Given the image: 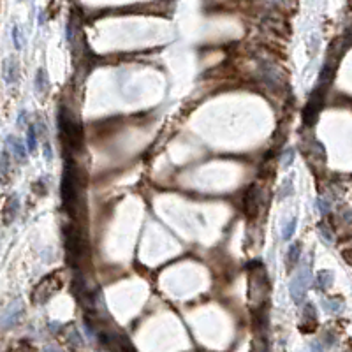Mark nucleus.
I'll list each match as a JSON object with an SVG mask.
<instances>
[{
  "mask_svg": "<svg viewBox=\"0 0 352 352\" xmlns=\"http://www.w3.org/2000/svg\"><path fill=\"white\" fill-rule=\"evenodd\" d=\"M64 240H66V252L69 257V263L78 268L79 264L87 259L88 254V242L87 236L78 225L69 224L64 227Z\"/></svg>",
  "mask_w": 352,
  "mask_h": 352,
  "instance_id": "obj_1",
  "label": "nucleus"
},
{
  "mask_svg": "<svg viewBox=\"0 0 352 352\" xmlns=\"http://www.w3.org/2000/svg\"><path fill=\"white\" fill-rule=\"evenodd\" d=\"M250 266H254V268L248 273V298L257 308L266 303V298H268L269 292V278L259 261L252 263Z\"/></svg>",
  "mask_w": 352,
  "mask_h": 352,
  "instance_id": "obj_2",
  "label": "nucleus"
},
{
  "mask_svg": "<svg viewBox=\"0 0 352 352\" xmlns=\"http://www.w3.org/2000/svg\"><path fill=\"white\" fill-rule=\"evenodd\" d=\"M60 196H62V208L67 213H74L76 206H78L79 199V180H78V171L72 164H67L62 175V183H60Z\"/></svg>",
  "mask_w": 352,
  "mask_h": 352,
  "instance_id": "obj_3",
  "label": "nucleus"
},
{
  "mask_svg": "<svg viewBox=\"0 0 352 352\" xmlns=\"http://www.w3.org/2000/svg\"><path fill=\"white\" fill-rule=\"evenodd\" d=\"M57 123L67 145L72 150H81V146H83V127H81V122L67 108L62 106Z\"/></svg>",
  "mask_w": 352,
  "mask_h": 352,
  "instance_id": "obj_4",
  "label": "nucleus"
},
{
  "mask_svg": "<svg viewBox=\"0 0 352 352\" xmlns=\"http://www.w3.org/2000/svg\"><path fill=\"white\" fill-rule=\"evenodd\" d=\"M308 286H310V269H308L307 264H303L301 268L298 269V273L294 275V278L290 280L289 286V292L290 298L296 305H301L307 298L308 292Z\"/></svg>",
  "mask_w": 352,
  "mask_h": 352,
  "instance_id": "obj_5",
  "label": "nucleus"
},
{
  "mask_svg": "<svg viewBox=\"0 0 352 352\" xmlns=\"http://www.w3.org/2000/svg\"><path fill=\"white\" fill-rule=\"evenodd\" d=\"M62 287V277L58 273H51L48 275L46 278L39 282V286L35 287L34 290V299L37 303H44V301H48L55 292H58Z\"/></svg>",
  "mask_w": 352,
  "mask_h": 352,
  "instance_id": "obj_6",
  "label": "nucleus"
},
{
  "mask_svg": "<svg viewBox=\"0 0 352 352\" xmlns=\"http://www.w3.org/2000/svg\"><path fill=\"white\" fill-rule=\"evenodd\" d=\"M322 106H324V88L317 87L312 95H310V101H308L307 108H305L303 111V120L307 125L315 123L317 116H319V113H321L322 110Z\"/></svg>",
  "mask_w": 352,
  "mask_h": 352,
  "instance_id": "obj_7",
  "label": "nucleus"
},
{
  "mask_svg": "<svg viewBox=\"0 0 352 352\" xmlns=\"http://www.w3.org/2000/svg\"><path fill=\"white\" fill-rule=\"evenodd\" d=\"M99 338L102 340L104 345H108L110 349H113V352H137L136 349L132 347L131 340L127 336H113L108 333H99Z\"/></svg>",
  "mask_w": 352,
  "mask_h": 352,
  "instance_id": "obj_8",
  "label": "nucleus"
},
{
  "mask_svg": "<svg viewBox=\"0 0 352 352\" xmlns=\"http://www.w3.org/2000/svg\"><path fill=\"white\" fill-rule=\"evenodd\" d=\"M259 204H261V194L257 185H250L248 190L245 192V198H243V211L248 219H254L259 211Z\"/></svg>",
  "mask_w": 352,
  "mask_h": 352,
  "instance_id": "obj_9",
  "label": "nucleus"
},
{
  "mask_svg": "<svg viewBox=\"0 0 352 352\" xmlns=\"http://www.w3.org/2000/svg\"><path fill=\"white\" fill-rule=\"evenodd\" d=\"M303 333H312L317 328V310L312 303H307L303 308V315H301V324H299Z\"/></svg>",
  "mask_w": 352,
  "mask_h": 352,
  "instance_id": "obj_10",
  "label": "nucleus"
},
{
  "mask_svg": "<svg viewBox=\"0 0 352 352\" xmlns=\"http://www.w3.org/2000/svg\"><path fill=\"white\" fill-rule=\"evenodd\" d=\"M22 313H23L22 305L14 303L13 307L9 308L7 312H5L4 315H2V319H0V326H2V328H11V326H14L18 321H20Z\"/></svg>",
  "mask_w": 352,
  "mask_h": 352,
  "instance_id": "obj_11",
  "label": "nucleus"
},
{
  "mask_svg": "<svg viewBox=\"0 0 352 352\" xmlns=\"http://www.w3.org/2000/svg\"><path fill=\"white\" fill-rule=\"evenodd\" d=\"M299 255H301V243H292L287 250V259H286V266L287 271H292L294 268H298L299 263Z\"/></svg>",
  "mask_w": 352,
  "mask_h": 352,
  "instance_id": "obj_12",
  "label": "nucleus"
},
{
  "mask_svg": "<svg viewBox=\"0 0 352 352\" xmlns=\"http://www.w3.org/2000/svg\"><path fill=\"white\" fill-rule=\"evenodd\" d=\"M333 280H334V275L333 271H330V269H322V271H319L315 275V287L319 290H326L328 287L333 286Z\"/></svg>",
  "mask_w": 352,
  "mask_h": 352,
  "instance_id": "obj_13",
  "label": "nucleus"
},
{
  "mask_svg": "<svg viewBox=\"0 0 352 352\" xmlns=\"http://www.w3.org/2000/svg\"><path fill=\"white\" fill-rule=\"evenodd\" d=\"M11 176V158L7 152H0V183H7Z\"/></svg>",
  "mask_w": 352,
  "mask_h": 352,
  "instance_id": "obj_14",
  "label": "nucleus"
},
{
  "mask_svg": "<svg viewBox=\"0 0 352 352\" xmlns=\"http://www.w3.org/2000/svg\"><path fill=\"white\" fill-rule=\"evenodd\" d=\"M4 78L7 83H14L18 79V64L13 58H7L4 62Z\"/></svg>",
  "mask_w": 352,
  "mask_h": 352,
  "instance_id": "obj_15",
  "label": "nucleus"
},
{
  "mask_svg": "<svg viewBox=\"0 0 352 352\" xmlns=\"http://www.w3.org/2000/svg\"><path fill=\"white\" fill-rule=\"evenodd\" d=\"M18 208H20V201H18L16 196H13V198L9 199L7 204H5V222H13L14 217H16L18 213Z\"/></svg>",
  "mask_w": 352,
  "mask_h": 352,
  "instance_id": "obj_16",
  "label": "nucleus"
},
{
  "mask_svg": "<svg viewBox=\"0 0 352 352\" xmlns=\"http://www.w3.org/2000/svg\"><path fill=\"white\" fill-rule=\"evenodd\" d=\"M7 143H11V148H13V154L16 155L20 160H25L26 158V150L23 146V143L20 139H14L13 136L7 137Z\"/></svg>",
  "mask_w": 352,
  "mask_h": 352,
  "instance_id": "obj_17",
  "label": "nucleus"
},
{
  "mask_svg": "<svg viewBox=\"0 0 352 352\" xmlns=\"http://www.w3.org/2000/svg\"><path fill=\"white\" fill-rule=\"evenodd\" d=\"M48 76H46V72H44L43 69L37 70V76H35V88H37V92L39 93H46L48 92Z\"/></svg>",
  "mask_w": 352,
  "mask_h": 352,
  "instance_id": "obj_18",
  "label": "nucleus"
},
{
  "mask_svg": "<svg viewBox=\"0 0 352 352\" xmlns=\"http://www.w3.org/2000/svg\"><path fill=\"white\" fill-rule=\"evenodd\" d=\"M342 305H343L342 299H338V298H331V299H324V301H322V307H324V310L328 313H338Z\"/></svg>",
  "mask_w": 352,
  "mask_h": 352,
  "instance_id": "obj_19",
  "label": "nucleus"
},
{
  "mask_svg": "<svg viewBox=\"0 0 352 352\" xmlns=\"http://www.w3.org/2000/svg\"><path fill=\"white\" fill-rule=\"evenodd\" d=\"M26 148H28L30 154H34L35 148H37V131H35V125H30L28 132H26Z\"/></svg>",
  "mask_w": 352,
  "mask_h": 352,
  "instance_id": "obj_20",
  "label": "nucleus"
},
{
  "mask_svg": "<svg viewBox=\"0 0 352 352\" xmlns=\"http://www.w3.org/2000/svg\"><path fill=\"white\" fill-rule=\"evenodd\" d=\"M296 225H298V219H290L289 220V224L284 227V231H282V238L286 240V242H289L290 238H292V234H294V231H296Z\"/></svg>",
  "mask_w": 352,
  "mask_h": 352,
  "instance_id": "obj_21",
  "label": "nucleus"
},
{
  "mask_svg": "<svg viewBox=\"0 0 352 352\" xmlns=\"http://www.w3.org/2000/svg\"><path fill=\"white\" fill-rule=\"evenodd\" d=\"M292 180L290 178H287L284 183H282V189H280V194H278V198L280 199H286V198H289L290 194H292Z\"/></svg>",
  "mask_w": 352,
  "mask_h": 352,
  "instance_id": "obj_22",
  "label": "nucleus"
},
{
  "mask_svg": "<svg viewBox=\"0 0 352 352\" xmlns=\"http://www.w3.org/2000/svg\"><path fill=\"white\" fill-rule=\"evenodd\" d=\"M319 234H321L324 245H331L333 243V234H331V231L324 224H319Z\"/></svg>",
  "mask_w": 352,
  "mask_h": 352,
  "instance_id": "obj_23",
  "label": "nucleus"
},
{
  "mask_svg": "<svg viewBox=\"0 0 352 352\" xmlns=\"http://www.w3.org/2000/svg\"><path fill=\"white\" fill-rule=\"evenodd\" d=\"M13 41H14V48H16V49H22L23 48L22 30H20V26H18V25L13 26Z\"/></svg>",
  "mask_w": 352,
  "mask_h": 352,
  "instance_id": "obj_24",
  "label": "nucleus"
},
{
  "mask_svg": "<svg viewBox=\"0 0 352 352\" xmlns=\"http://www.w3.org/2000/svg\"><path fill=\"white\" fill-rule=\"evenodd\" d=\"M292 160H294V150L287 148L284 154H282V166L284 167H289L290 164H292Z\"/></svg>",
  "mask_w": 352,
  "mask_h": 352,
  "instance_id": "obj_25",
  "label": "nucleus"
},
{
  "mask_svg": "<svg viewBox=\"0 0 352 352\" xmlns=\"http://www.w3.org/2000/svg\"><path fill=\"white\" fill-rule=\"evenodd\" d=\"M44 154H46V160H51V146H49V143H44Z\"/></svg>",
  "mask_w": 352,
  "mask_h": 352,
  "instance_id": "obj_26",
  "label": "nucleus"
},
{
  "mask_svg": "<svg viewBox=\"0 0 352 352\" xmlns=\"http://www.w3.org/2000/svg\"><path fill=\"white\" fill-rule=\"evenodd\" d=\"M312 352H324V349H322L319 343H313V345H312Z\"/></svg>",
  "mask_w": 352,
  "mask_h": 352,
  "instance_id": "obj_27",
  "label": "nucleus"
}]
</instances>
